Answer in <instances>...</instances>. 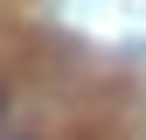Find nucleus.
Wrapping results in <instances>:
<instances>
[{
  "label": "nucleus",
  "instance_id": "1",
  "mask_svg": "<svg viewBox=\"0 0 146 140\" xmlns=\"http://www.w3.org/2000/svg\"><path fill=\"white\" fill-rule=\"evenodd\" d=\"M0 112H7V91H0Z\"/></svg>",
  "mask_w": 146,
  "mask_h": 140
}]
</instances>
